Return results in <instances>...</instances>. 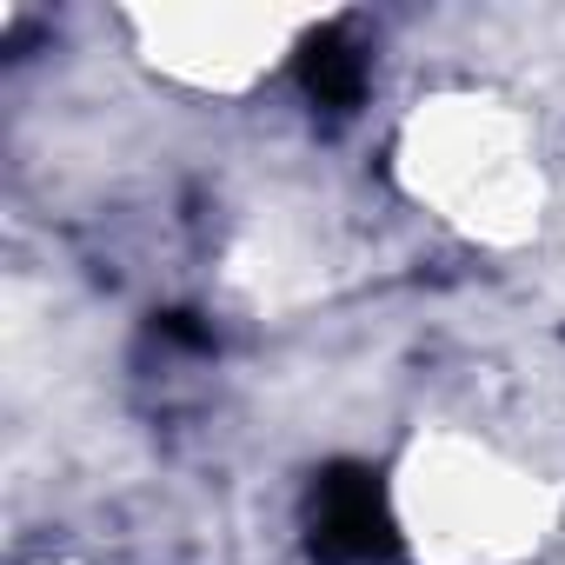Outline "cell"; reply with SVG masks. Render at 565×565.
I'll use <instances>...</instances> for the list:
<instances>
[{"mask_svg":"<svg viewBox=\"0 0 565 565\" xmlns=\"http://www.w3.org/2000/svg\"><path fill=\"white\" fill-rule=\"evenodd\" d=\"M300 81H307V94H313L320 107H353L360 87H366V61L353 54L347 34H313V41L300 47Z\"/></svg>","mask_w":565,"mask_h":565,"instance_id":"cell-2","label":"cell"},{"mask_svg":"<svg viewBox=\"0 0 565 565\" xmlns=\"http://www.w3.org/2000/svg\"><path fill=\"white\" fill-rule=\"evenodd\" d=\"M313 552L327 565H373L393 558V512H386V486L366 466H333L313 486V512H307Z\"/></svg>","mask_w":565,"mask_h":565,"instance_id":"cell-1","label":"cell"}]
</instances>
